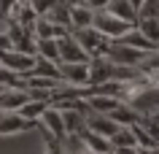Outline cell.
Returning <instances> with one entry per match:
<instances>
[{
	"label": "cell",
	"instance_id": "cell-1",
	"mask_svg": "<svg viewBox=\"0 0 159 154\" xmlns=\"http://www.w3.org/2000/svg\"><path fill=\"white\" fill-rule=\"evenodd\" d=\"M148 54H154V51H140V49H132V46H124V43H119V41H111L102 57H108L111 62H116L121 68L138 70L143 62L148 60Z\"/></svg>",
	"mask_w": 159,
	"mask_h": 154
},
{
	"label": "cell",
	"instance_id": "cell-2",
	"mask_svg": "<svg viewBox=\"0 0 159 154\" xmlns=\"http://www.w3.org/2000/svg\"><path fill=\"white\" fill-rule=\"evenodd\" d=\"M94 30L97 33H102L108 41H119L121 35H127L129 30H135L132 22H124V19H119L116 14H111L108 8L105 11H94Z\"/></svg>",
	"mask_w": 159,
	"mask_h": 154
},
{
	"label": "cell",
	"instance_id": "cell-3",
	"mask_svg": "<svg viewBox=\"0 0 159 154\" xmlns=\"http://www.w3.org/2000/svg\"><path fill=\"white\" fill-rule=\"evenodd\" d=\"M59 76L73 89L92 86V68H89V62H59Z\"/></svg>",
	"mask_w": 159,
	"mask_h": 154
},
{
	"label": "cell",
	"instance_id": "cell-4",
	"mask_svg": "<svg viewBox=\"0 0 159 154\" xmlns=\"http://www.w3.org/2000/svg\"><path fill=\"white\" fill-rule=\"evenodd\" d=\"M38 127V122L25 119L19 111H0V138H11V135H22Z\"/></svg>",
	"mask_w": 159,
	"mask_h": 154
},
{
	"label": "cell",
	"instance_id": "cell-5",
	"mask_svg": "<svg viewBox=\"0 0 159 154\" xmlns=\"http://www.w3.org/2000/svg\"><path fill=\"white\" fill-rule=\"evenodd\" d=\"M75 41L81 43V49L86 51V54H89V57H102V54H105V49H108V38H105V35L102 33H97V30H94V27H86V30H75Z\"/></svg>",
	"mask_w": 159,
	"mask_h": 154
},
{
	"label": "cell",
	"instance_id": "cell-6",
	"mask_svg": "<svg viewBox=\"0 0 159 154\" xmlns=\"http://www.w3.org/2000/svg\"><path fill=\"white\" fill-rule=\"evenodd\" d=\"M35 60H38V57H35V54H27V51H16V49L0 51V65L14 70V73H19V76H27V73L35 68Z\"/></svg>",
	"mask_w": 159,
	"mask_h": 154
},
{
	"label": "cell",
	"instance_id": "cell-7",
	"mask_svg": "<svg viewBox=\"0 0 159 154\" xmlns=\"http://www.w3.org/2000/svg\"><path fill=\"white\" fill-rule=\"evenodd\" d=\"M38 130H41V133H49V135L57 138V141H67L65 119H62V111H59L57 105H49V108H46V114H43L41 122H38Z\"/></svg>",
	"mask_w": 159,
	"mask_h": 154
},
{
	"label": "cell",
	"instance_id": "cell-8",
	"mask_svg": "<svg viewBox=\"0 0 159 154\" xmlns=\"http://www.w3.org/2000/svg\"><path fill=\"white\" fill-rule=\"evenodd\" d=\"M59 62H92V57L81 49L73 33H67L59 38Z\"/></svg>",
	"mask_w": 159,
	"mask_h": 154
},
{
	"label": "cell",
	"instance_id": "cell-9",
	"mask_svg": "<svg viewBox=\"0 0 159 154\" xmlns=\"http://www.w3.org/2000/svg\"><path fill=\"white\" fill-rule=\"evenodd\" d=\"M86 130H92V133H97V135L111 138V135L119 130V124L111 119V116H105V114H94V111H89V114H86Z\"/></svg>",
	"mask_w": 159,
	"mask_h": 154
},
{
	"label": "cell",
	"instance_id": "cell-10",
	"mask_svg": "<svg viewBox=\"0 0 159 154\" xmlns=\"http://www.w3.org/2000/svg\"><path fill=\"white\" fill-rule=\"evenodd\" d=\"M67 33H73V30H67V27H59V25H54L49 16H38L35 19V25H33V35H35V41L38 38H62V35H67Z\"/></svg>",
	"mask_w": 159,
	"mask_h": 154
},
{
	"label": "cell",
	"instance_id": "cell-11",
	"mask_svg": "<svg viewBox=\"0 0 159 154\" xmlns=\"http://www.w3.org/2000/svg\"><path fill=\"white\" fill-rule=\"evenodd\" d=\"M84 103H86V108H89V111H94V114H105V116H108V114H111V111H116V108H119L124 100L111 97V95H86Z\"/></svg>",
	"mask_w": 159,
	"mask_h": 154
},
{
	"label": "cell",
	"instance_id": "cell-12",
	"mask_svg": "<svg viewBox=\"0 0 159 154\" xmlns=\"http://www.w3.org/2000/svg\"><path fill=\"white\" fill-rule=\"evenodd\" d=\"M94 25V11L86 6V3H75L70 6V30H86V27Z\"/></svg>",
	"mask_w": 159,
	"mask_h": 154
},
{
	"label": "cell",
	"instance_id": "cell-13",
	"mask_svg": "<svg viewBox=\"0 0 159 154\" xmlns=\"http://www.w3.org/2000/svg\"><path fill=\"white\" fill-rule=\"evenodd\" d=\"M27 100H33V95L27 89H6L0 95V111H22Z\"/></svg>",
	"mask_w": 159,
	"mask_h": 154
},
{
	"label": "cell",
	"instance_id": "cell-14",
	"mask_svg": "<svg viewBox=\"0 0 159 154\" xmlns=\"http://www.w3.org/2000/svg\"><path fill=\"white\" fill-rule=\"evenodd\" d=\"M81 143H84L89 152H94V154H113L111 138L97 135V133H92V130H84V133H81Z\"/></svg>",
	"mask_w": 159,
	"mask_h": 154
},
{
	"label": "cell",
	"instance_id": "cell-15",
	"mask_svg": "<svg viewBox=\"0 0 159 154\" xmlns=\"http://www.w3.org/2000/svg\"><path fill=\"white\" fill-rule=\"evenodd\" d=\"M35 57H38V54H35ZM25 78H59V81H62V76H59V62L38 57V60H35V68L30 70Z\"/></svg>",
	"mask_w": 159,
	"mask_h": 154
},
{
	"label": "cell",
	"instance_id": "cell-16",
	"mask_svg": "<svg viewBox=\"0 0 159 154\" xmlns=\"http://www.w3.org/2000/svg\"><path fill=\"white\" fill-rule=\"evenodd\" d=\"M108 116L116 122V124H121V127H132L135 122H140V111L135 108L132 103H121L116 111H111Z\"/></svg>",
	"mask_w": 159,
	"mask_h": 154
},
{
	"label": "cell",
	"instance_id": "cell-17",
	"mask_svg": "<svg viewBox=\"0 0 159 154\" xmlns=\"http://www.w3.org/2000/svg\"><path fill=\"white\" fill-rule=\"evenodd\" d=\"M119 43H124V46H132V49H140V51H159V46L157 43H151L146 35L135 27V30H129L127 35H121L119 38Z\"/></svg>",
	"mask_w": 159,
	"mask_h": 154
},
{
	"label": "cell",
	"instance_id": "cell-18",
	"mask_svg": "<svg viewBox=\"0 0 159 154\" xmlns=\"http://www.w3.org/2000/svg\"><path fill=\"white\" fill-rule=\"evenodd\" d=\"M35 54L43 57V60L59 62V41L57 38H38L35 41Z\"/></svg>",
	"mask_w": 159,
	"mask_h": 154
},
{
	"label": "cell",
	"instance_id": "cell-19",
	"mask_svg": "<svg viewBox=\"0 0 159 154\" xmlns=\"http://www.w3.org/2000/svg\"><path fill=\"white\" fill-rule=\"evenodd\" d=\"M146 133L151 135L154 143H159V108H151V111H143L140 114V122H138Z\"/></svg>",
	"mask_w": 159,
	"mask_h": 154
},
{
	"label": "cell",
	"instance_id": "cell-20",
	"mask_svg": "<svg viewBox=\"0 0 159 154\" xmlns=\"http://www.w3.org/2000/svg\"><path fill=\"white\" fill-rule=\"evenodd\" d=\"M46 16H49L54 25L67 27V30H70V3H67V0H57V3H54V8H51Z\"/></svg>",
	"mask_w": 159,
	"mask_h": 154
},
{
	"label": "cell",
	"instance_id": "cell-21",
	"mask_svg": "<svg viewBox=\"0 0 159 154\" xmlns=\"http://www.w3.org/2000/svg\"><path fill=\"white\" fill-rule=\"evenodd\" d=\"M49 105H51L49 100H35V97H33V100H27L25 105H22V111H19V114H22L25 119H30V122H41V116L46 114Z\"/></svg>",
	"mask_w": 159,
	"mask_h": 154
},
{
	"label": "cell",
	"instance_id": "cell-22",
	"mask_svg": "<svg viewBox=\"0 0 159 154\" xmlns=\"http://www.w3.org/2000/svg\"><path fill=\"white\" fill-rule=\"evenodd\" d=\"M108 11H111V14H116L119 19H124V22H132V25H138V11L129 6V0H111Z\"/></svg>",
	"mask_w": 159,
	"mask_h": 154
},
{
	"label": "cell",
	"instance_id": "cell-23",
	"mask_svg": "<svg viewBox=\"0 0 159 154\" xmlns=\"http://www.w3.org/2000/svg\"><path fill=\"white\" fill-rule=\"evenodd\" d=\"M135 27H138L151 43H157V46H159V16H154V19H138V25H135Z\"/></svg>",
	"mask_w": 159,
	"mask_h": 154
},
{
	"label": "cell",
	"instance_id": "cell-24",
	"mask_svg": "<svg viewBox=\"0 0 159 154\" xmlns=\"http://www.w3.org/2000/svg\"><path fill=\"white\" fill-rule=\"evenodd\" d=\"M111 143H113V149H116V146H138L135 130L132 127H121V124H119V130L111 135Z\"/></svg>",
	"mask_w": 159,
	"mask_h": 154
},
{
	"label": "cell",
	"instance_id": "cell-25",
	"mask_svg": "<svg viewBox=\"0 0 159 154\" xmlns=\"http://www.w3.org/2000/svg\"><path fill=\"white\" fill-rule=\"evenodd\" d=\"M43 154H67L65 141H57V138H51L49 133H43Z\"/></svg>",
	"mask_w": 159,
	"mask_h": 154
},
{
	"label": "cell",
	"instance_id": "cell-26",
	"mask_svg": "<svg viewBox=\"0 0 159 154\" xmlns=\"http://www.w3.org/2000/svg\"><path fill=\"white\" fill-rule=\"evenodd\" d=\"M27 3L33 6V11L38 14V16H46V14L54 8V3H57V0H27Z\"/></svg>",
	"mask_w": 159,
	"mask_h": 154
},
{
	"label": "cell",
	"instance_id": "cell-27",
	"mask_svg": "<svg viewBox=\"0 0 159 154\" xmlns=\"http://www.w3.org/2000/svg\"><path fill=\"white\" fill-rule=\"evenodd\" d=\"M19 3H22V0H0V16H3V19H8Z\"/></svg>",
	"mask_w": 159,
	"mask_h": 154
},
{
	"label": "cell",
	"instance_id": "cell-28",
	"mask_svg": "<svg viewBox=\"0 0 159 154\" xmlns=\"http://www.w3.org/2000/svg\"><path fill=\"white\" fill-rule=\"evenodd\" d=\"M84 3H86L92 11H105V8L111 6V0H84Z\"/></svg>",
	"mask_w": 159,
	"mask_h": 154
},
{
	"label": "cell",
	"instance_id": "cell-29",
	"mask_svg": "<svg viewBox=\"0 0 159 154\" xmlns=\"http://www.w3.org/2000/svg\"><path fill=\"white\" fill-rule=\"evenodd\" d=\"M11 49V38H8V30H0V51Z\"/></svg>",
	"mask_w": 159,
	"mask_h": 154
},
{
	"label": "cell",
	"instance_id": "cell-30",
	"mask_svg": "<svg viewBox=\"0 0 159 154\" xmlns=\"http://www.w3.org/2000/svg\"><path fill=\"white\" fill-rule=\"evenodd\" d=\"M113 154H140V152H138V146H116Z\"/></svg>",
	"mask_w": 159,
	"mask_h": 154
},
{
	"label": "cell",
	"instance_id": "cell-31",
	"mask_svg": "<svg viewBox=\"0 0 159 154\" xmlns=\"http://www.w3.org/2000/svg\"><path fill=\"white\" fill-rule=\"evenodd\" d=\"M73 141H75V154H94V152H89V149L81 143V138H73Z\"/></svg>",
	"mask_w": 159,
	"mask_h": 154
},
{
	"label": "cell",
	"instance_id": "cell-32",
	"mask_svg": "<svg viewBox=\"0 0 159 154\" xmlns=\"http://www.w3.org/2000/svg\"><path fill=\"white\" fill-rule=\"evenodd\" d=\"M140 154H159V146H138Z\"/></svg>",
	"mask_w": 159,
	"mask_h": 154
},
{
	"label": "cell",
	"instance_id": "cell-33",
	"mask_svg": "<svg viewBox=\"0 0 159 154\" xmlns=\"http://www.w3.org/2000/svg\"><path fill=\"white\" fill-rule=\"evenodd\" d=\"M129 6H132V8H135V11H140V8H143V6H146V0H129Z\"/></svg>",
	"mask_w": 159,
	"mask_h": 154
},
{
	"label": "cell",
	"instance_id": "cell-34",
	"mask_svg": "<svg viewBox=\"0 0 159 154\" xmlns=\"http://www.w3.org/2000/svg\"><path fill=\"white\" fill-rule=\"evenodd\" d=\"M3 92H6V86H3V84H0V95H3Z\"/></svg>",
	"mask_w": 159,
	"mask_h": 154
}]
</instances>
